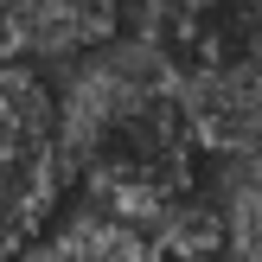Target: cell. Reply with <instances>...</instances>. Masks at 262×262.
<instances>
[{
	"mask_svg": "<svg viewBox=\"0 0 262 262\" xmlns=\"http://www.w3.org/2000/svg\"><path fill=\"white\" fill-rule=\"evenodd\" d=\"M64 192L58 90L26 64H0V262H19L51 230Z\"/></svg>",
	"mask_w": 262,
	"mask_h": 262,
	"instance_id": "2",
	"label": "cell"
},
{
	"mask_svg": "<svg viewBox=\"0 0 262 262\" xmlns=\"http://www.w3.org/2000/svg\"><path fill=\"white\" fill-rule=\"evenodd\" d=\"M179 115H186L199 154L256 166L262 160V71L243 58H211V64H179Z\"/></svg>",
	"mask_w": 262,
	"mask_h": 262,
	"instance_id": "3",
	"label": "cell"
},
{
	"mask_svg": "<svg viewBox=\"0 0 262 262\" xmlns=\"http://www.w3.org/2000/svg\"><path fill=\"white\" fill-rule=\"evenodd\" d=\"M58 147L90 211L115 224H141L154 205L199 192V141L179 115L173 58L141 32H109L71 64Z\"/></svg>",
	"mask_w": 262,
	"mask_h": 262,
	"instance_id": "1",
	"label": "cell"
},
{
	"mask_svg": "<svg viewBox=\"0 0 262 262\" xmlns=\"http://www.w3.org/2000/svg\"><path fill=\"white\" fill-rule=\"evenodd\" d=\"M115 32V0H0V64H77Z\"/></svg>",
	"mask_w": 262,
	"mask_h": 262,
	"instance_id": "4",
	"label": "cell"
},
{
	"mask_svg": "<svg viewBox=\"0 0 262 262\" xmlns=\"http://www.w3.org/2000/svg\"><path fill=\"white\" fill-rule=\"evenodd\" d=\"M217 217H224V250H217V262H262V186L237 179V192L217 205Z\"/></svg>",
	"mask_w": 262,
	"mask_h": 262,
	"instance_id": "6",
	"label": "cell"
},
{
	"mask_svg": "<svg viewBox=\"0 0 262 262\" xmlns=\"http://www.w3.org/2000/svg\"><path fill=\"white\" fill-rule=\"evenodd\" d=\"M19 262H166L154 250L141 230L115 224V217H96V211H77L64 230H51V237H38L32 250Z\"/></svg>",
	"mask_w": 262,
	"mask_h": 262,
	"instance_id": "5",
	"label": "cell"
}]
</instances>
